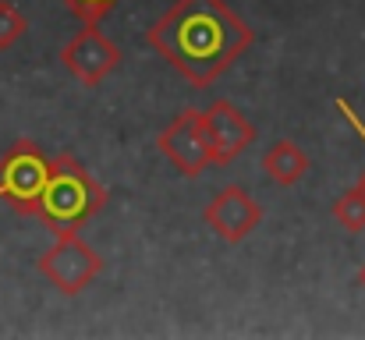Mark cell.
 I'll return each mask as SVG.
<instances>
[{
    "instance_id": "1",
    "label": "cell",
    "mask_w": 365,
    "mask_h": 340,
    "mask_svg": "<svg viewBox=\"0 0 365 340\" xmlns=\"http://www.w3.org/2000/svg\"><path fill=\"white\" fill-rule=\"evenodd\" d=\"M145 43L181 78L206 89L235 68V61L255 43V32L227 0H174V7L149 25Z\"/></svg>"
},
{
    "instance_id": "2",
    "label": "cell",
    "mask_w": 365,
    "mask_h": 340,
    "mask_svg": "<svg viewBox=\"0 0 365 340\" xmlns=\"http://www.w3.org/2000/svg\"><path fill=\"white\" fill-rule=\"evenodd\" d=\"M103 206H107V188L71 153H61L50 160V174L36 199L32 217H39L53 234H68L89 224Z\"/></svg>"
},
{
    "instance_id": "3",
    "label": "cell",
    "mask_w": 365,
    "mask_h": 340,
    "mask_svg": "<svg viewBox=\"0 0 365 340\" xmlns=\"http://www.w3.org/2000/svg\"><path fill=\"white\" fill-rule=\"evenodd\" d=\"M46 174H50V156L36 142L18 138L0 156V202H7L21 217H32L36 199L46 185Z\"/></svg>"
},
{
    "instance_id": "4",
    "label": "cell",
    "mask_w": 365,
    "mask_h": 340,
    "mask_svg": "<svg viewBox=\"0 0 365 340\" xmlns=\"http://www.w3.org/2000/svg\"><path fill=\"white\" fill-rule=\"evenodd\" d=\"M36 266L61 294H78L100 277L103 259L89 241L78 237V230H68V234H57L53 248H46Z\"/></svg>"
},
{
    "instance_id": "5",
    "label": "cell",
    "mask_w": 365,
    "mask_h": 340,
    "mask_svg": "<svg viewBox=\"0 0 365 340\" xmlns=\"http://www.w3.org/2000/svg\"><path fill=\"white\" fill-rule=\"evenodd\" d=\"M121 61V46L107 32H100V21H86V29H78L61 50V64L89 89L107 82V75H114Z\"/></svg>"
},
{
    "instance_id": "6",
    "label": "cell",
    "mask_w": 365,
    "mask_h": 340,
    "mask_svg": "<svg viewBox=\"0 0 365 340\" xmlns=\"http://www.w3.org/2000/svg\"><path fill=\"white\" fill-rule=\"evenodd\" d=\"M156 149H160L185 177H199L206 167H213L210 142H206V128H202V110L178 113V117L160 131Z\"/></svg>"
},
{
    "instance_id": "7",
    "label": "cell",
    "mask_w": 365,
    "mask_h": 340,
    "mask_svg": "<svg viewBox=\"0 0 365 340\" xmlns=\"http://www.w3.org/2000/svg\"><path fill=\"white\" fill-rule=\"evenodd\" d=\"M202 128L210 142V156L217 167H227L255 142V124L245 117L231 100H213L210 110H202Z\"/></svg>"
},
{
    "instance_id": "8",
    "label": "cell",
    "mask_w": 365,
    "mask_h": 340,
    "mask_svg": "<svg viewBox=\"0 0 365 340\" xmlns=\"http://www.w3.org/2000/svg\"><path fill=\"white\" fill-rule=\"evenodd\" d=\"M202 220H206V227H210L220 241L242 244L245 237L262 224V206L245 192L242 185H231V188L217 192V195L206 202Z\"/></svg>"
},
{
    "instance_id": "9",
    "label": "cell",
    "mask_w": 365,
    "mask_h": 340,
    "mask_svg": "<svg viewBox=\"0 0 365 340\" xmlns=\"http://www.w3.org/2000/svg\"><path fill=\"white\" fill-rule=\"evenodd\" d=\"M309 170H312V160H309L305 149L294 145L291 138H280V142H273V145L262 153V174H266L277 188L298 185Z\"/></svg>"
},
{
    "instance_id": "10",
    "label": "cell",
    "mask_w": 365,
    "mask_h": 340,
    "mask_svg": "<svg viewBox=\"0 0 365 340\" xmlns=\"http://www.w3.org/2000/svg\"><path fill=\"white\" fill-rule=\"evenodd\" d=\"M334 220L344 227V230H351V234L365 230V195L359 188L344 192V195L334 202Z\"/></svg>"
},
{
    "instance_id": "11",
    "label": "cell",
    "mask_w": 365,
    "mask_h": 340,
    "mask_svg": "<svg viewBox=\"0 0 365 340\" xmlns=\"http://www.w3.org/2000/svg\"><path fill=\"white\" fill-rule=\"evenodd\" d=\"M25 32H29V21H25V14H21L14 4L0 0V50L14 46V43H18Z\"/></svg>"
},
{
    "instance_id": "12",
    "label": "cell",
    "mask_w": 365,
    "mask_h": 340,
    "mask_svg": "<svg viewBox=\"0 0 365 340\" xmlns=\"http://www.w3.org/2000/svg\"><path fill=\"white\" fill-rule=\"evenodd\" d=\"M118 4L121 0H68V7H71V14L78 21H103Z\"/></svg>"
},
{
    "instance_id": "13",
    "label": "cell",
    "mask_w": 365,
    "mask_h": 340,
    "mask_svg": "<svg viewBox=\"0 0 365 340\" xmlns=\"http://www.w3.org/2000/svg\"><path fill=\"white\" fill-rule=\"evenodd\" d=\"M359 284H362V287H365V266H362V273H359Z\"/></svg>"
}]
</instances>
